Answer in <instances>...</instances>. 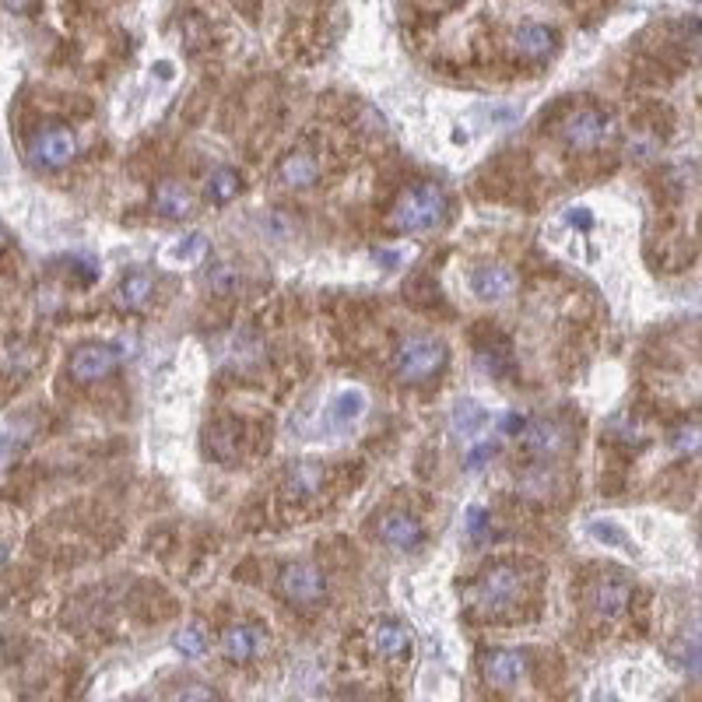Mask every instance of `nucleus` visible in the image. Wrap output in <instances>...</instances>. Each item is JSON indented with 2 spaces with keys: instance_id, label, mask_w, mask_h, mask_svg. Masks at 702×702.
Returning a JSON list of instances; mask_svg holds the SVG:
<instances>
[{
  "instance_id": "f257e3e1",
  "label": "nucleus",
  "mask_w": 702,
  "mask_h": 702,
  "mask_svg": "<svg viewBox=\"0 0 702 702\" xmlns=\"http://www.w3.org/2000/svg\"><path fill=\"white\" fill-rule=\"evenodd\" d=\"M467 611L478 618H506L523 601V569L513 562H492L464 590Z\"/></svg>"
},
{
  "instance_id": "f03ea898",
  "label": "nucleus",
  "mask_w": 702,
  "mask_h": 702,
  "mask_svg": "<svg viewBox=\"0 0 702 702\" xmlns=\"http://www.w3.org/2000/svg\"><path fill=\"white\" fill-rule=\"evenodd\" d=\"M446 218V194L436 183H418V187L404 190L397 204L387 215L390 232H429L443 225Z\"/></svg>"
},
{
  "instance_id": "7ed1b4c3",
  "label": "nucleus",
  "mask_w": 702,
  "mask_h": 702,
  "mask_svg": "<svg viewBox=\"0 0 702 702\" xmlns=\"http://www.w3.org/2000/svg\"><path fill=\"white\" fill-rule=\"evenodd\" d=\"M450 362V351L439 337H408L401 348L394 351V380L401 383H425L432 376L443 373V366Z\"/></svg>"
},
{
  "instance_id": "20e7f679",
  "label": "nucleus",
  "mask_w": 702,
  "mask_h": 702,
  "mask_svg": "<svg viewBox=\"0 0 702 702\" xmlns=\"http://www.w3.org/2000/svg\"><path fill=\"white\" fill-rule=\"evenodd\" d=\"M278 594L285 597L292 608H320L327 601V576L313 562H288L278 573Z\"/></svg>"
},
{
  "instance_id": "39448f33",
  "label": "nucleus",
  "mask_w": 702,
  "mask_h": 702,
  "mask_svg": "<svg viewBox=\"0 0 702 702\" xmlns=\"http://www.w3.org/2000/svg\"><path fill=\"white\" fill-rule=\"evenodd\" d=\"M559 134L569 151H590L611 137V116H604L601 109H594V106H580L576 113H569L566 120H562Z\"/></svg>"
},
{
  "instance_id": "423d86ee",
  "label": "nucleus",
  "mask_w": 702,
  "mask_h": 702,
  "mask_svg": "<svg viewBox=\"0 0 702 702\" xmlns=\"http://www.w3.org/2000/svg\"><path fill=\"white\" fill-rule=\"evenodd\" d=\"M78 151L74 144V134L67 127H43L29 137V158L43 169H60L67 165Z\"/></svg>"
},
{
  "instance_id": "0eeeda50",
  "label": "nucleus",
  "mask_w": 702,
  "mask_h": 702,
  "mask_svg": "<svg viewBox=\"0 0 702 702\" xmlns=\"http://www.w3.org/2000/svg\"><path fill=\"white\" fill-rule=\"evenodd\" d=\"M376 538L394 552H415L425 545V523L411 513H383L376 523Z\"/></svg>"
},
{
  "instance_id": "6e6552de",
  "label": "nucleus",
  "mask_w": 702,
  "mask_h": 702,
  "mask_svg": "<svg viewBox=\"0 0 702 702\" xmlns=\"http://www.w3.org/2000/svg\"><path fill=\"white\" fill-rule=\"evenodd\" d=\"M527 674V657L520 650H509V646H495V650L481 653V678L492 688H513Z\"/></svg>"
},
{
  "instance_id": "1a4fd4ad",
  "label": "nucleus",
  "mask_w": 702,
  "mask_h": 702,
  "mask_svg": "<svg viewBox=\"0 0 702 702\" xmlns=\"http://www.w3.org/2000/svg\"><path fill=\"white\" fill-rule=\"evenodd\" d=\"M411 646H415V636L404 622L397 618H383L369 629V650L383 660H408L411 657Z\"/></svg>"
},
{
  "instance_id": "9d476101",
  "label": "nucleus",
  "mask_w": 702,
  "mask_h": 702,
  "mask_svg": "<svg viewBox=\"0 0 702 702\" xmlns=\"http://www.w3.org/2000/svg\"><path fill=\"white\" fill-rule=\"evenodd\" d=\"M267 646V632L260 625L236 622L222 632V657L232 664H250L253 657H260Z\"/></svg>"
},
{
  "instance_id": "9b49d317",
  "label": "nucleus",
  "mask_w": 702,
  "mask_h": 702,
  "mask_svg": "<svg viewBox=\"0 0 702 702\" xmlns=\"http://www.w3.org/2000/svg\"><path fill=\"white\" fill-rule=\"evenodd\" d=\"M116 362H120V355H116L109 344H85V348L74 351L71 380H78V383H99V380H106V376L113 373Z\"/></svg>"
},
{
  "instance_id": "f8f14e48",
  "label": "nucleus",
  "mask_w": 702,
  "mask_h": 702,
  "mask_svg": "<svg viewBox=\"0 0 702 702\" xmlns=\"http://www.w3.org/2000/svg\"><path fill=\"white\" fill-rule=\"evenodd\" d=\"M555 46H559V32L548 29V25L527 22V25H520V29L513 32L516 57L527 60V64H541V60H548L555 53Z\"/></svg>"
},
{
  "instance_id": "ddd939ff",
  "label": "nucleus",
  "mask_w": 702,
  "mask_h": 702,
  "mask_svg": "<svg viewBox=\"0 0 702 702\" xmlns=\"http://www.w3.org/2000/svg\"><path fill=\"white\" fill-rule=\"evenodd\" d=\"M632 601V587L622 576H597L594 587H590V608L601 618H618L625 615Z\"/></svg>"
},
{
  "instance_id": "4468645a",
  "label": "nucleus",
  "mask_w": 702,
  "mask_h": 702,
  "mask_svg": "<svg viewBox=\"0 0 702 702\" xmlns=\"http://www.w3.org/2000/svg\"><path fill=\"white\" fill-rule=\"evenodd\" d=\"M208 453L218 460V464L232 467L239 460V450H243V425L236 418H215L208 425Z\"/></svg>"
},
{
  "instance_id": "2eb2a0df",
  "label": "nucleus",
  "mask_w": 702,
  "mask_h": 702,
  "mask_svg": "<svg viewBox=\"0 0 702 702\" xmlns=\"http://www.w3.org/2000/svg\"><path fill=\"white\" fill-rule=\"evenodd\" d=\"M566 446V429L552 418H534L523 429V450L531 457H555Z\"/></svg>"
},
{
  "instance_id": "dca6fc26",
  "label": "nucleus",
  "mask_w": 702,
  "mask_h": 702,
  "mask_svg": "<svg viewBox=\"0 0 702 702\" xmlns=\"http://www.w3.org/2000/svg\"><path fill=\"white\" fill-rule=\"evenodd\" d=\"M513 271L509 267H499V264H488V267H478L471 274V292L485 302H502L506 295H513Z\"/></svg>"
},
{
  "instance_id": "f3484780",
  "label": "nucleus",
  "mask_w": 702,
  "mask_h": 702,
  "mask_svg": "<svg viewBox=\"0 0 702 702\" xmlns=\"http://www.w3.org/2000/svg\"><path fill=\"white\" fill-rule=\"evenodd\" d=\"M316 176H320V162H316V155H309V151H292V155L278 165V183H281V187L306 190V187H313V183H316Z\"/></svg>"
},
{
  "instance_id": "a211bd4d",
  "label": "nucleus",
  "mask_w": 702,
  "mask_h": 702,
  "mask_svg": "<svg viewBox=\"0 0 702 702\" xmlns=\"http://www.w3.org/2000/svg\"><path fill=\"white\" fill-rule=\"evenodd\" d=\"M151 295H155V278L148 271H130L116 285V306L127 309V313H141V309H148Z\"/></svg>"
},
{
  "instance_id": "6ab92c4d",
  "label": "nucleus",
  "mask_w": 702,
  "mask_h": 702,
  "mask_svg": "<svg viewBox=\"0 0 702 702\" xmlns=\"http://www.w3.org/2000/svg\"><path fill=\"white\" fill-rule=\"evenodd\" d=\"M366 408H369L366 394H362L359 387H351V390H341V394L330 401L327 418H330V425H334V429H351V425L366 415Z\"/></svg>"
},
{
  "instance_id": "aec40b11",
  "label": "nucleus",
  "mask_w": 702,
  "mask_h": 702,
  "mask_svg": "<svg viewBox=\"0 0 702 702\" xmlns=\"http://www.w3.org/2000/svg\"><path fill=\"white\" fill-rule=\"evenodd\" d=\"M323 467L320 464H295L292 471H288V478H285V495L288 499H313L316 492L323 488Z\"/></svg>"
},
{
  "instance_id": "412c9836",
  "label": "nucleus",
  "mask_w": 702,
  "mask_h": 702,
  "mask_svg": "<svg viewBox=\"0 0 702 702\" xmlns=\"http://www.w3.org/2000/svg\"><path fill=\"white\" fill-rule=\"evenodd\" d=\"M243 190V180H239V172L236 169H215L208 176V183H204V197H208L215 208H222V204H229L232 197Z\"/></svg>"
},
{
  "instance_id": "4be33fe9",
  "label": "nucleus",
  "mask_w": 702,
  "mask_h": 702,
  "mask_svg": "<svg viewBox=\"0 0 702 702\" xmlns=\"http://www.w3.org/2000/svg\"><path fill=\"white\" fill-rule=\"evenodd\" d=\"M190 208H194V201H190V194L180 187V183H162V187L155 190V211L165 218H187Z\"/></svg>"
},
{
  "instance_id": "5701e85b",
  "label": "nucleus",
  "mask_w": 702,
  "mask_h": 702,
  "mask_svg": "<svg viewBox=\"0 0 702 702\" xmlns=\"http://www.w3.org/2000/svg\"><path fill=\"white\" fill-rule=\"evenodd\" d=\"M450 422H453V432H457V436L474 439V436H478V432L488 425V411L481 408L478 401H457V408H453Z\"/></svg>"
},
{
  "instance_id": "b1692460",
  "label": "nucleus",
  "mask_w": 702,
  "mask_h": 702,
  "mask_svg": "<svg viewBox=\"0 0 702 702\" xmlns=\"http://www.w3.org/2000/svg\"><path fill=\"white\" fill-rule=\"evenodd\" d=\"M478 369L488 373L492 380H502V376H513V359H509V348H478Z\"/></svg>"
},
{
  "instance_id": "393cba45",
  "label": "nucleus",
  "mask_w": 702,
  "mask_h": 702,
  "mask_svg": "<svg viewBox=\"0 0 702 702\" xmlns=\"http://www.w3.org/2000/svg\"><path fill=\"white\" fill-rule=\"evenodd\" d=\"M552 485H555V471L548 464H534V467H527V471L520 474V492L523 495H548L552 492Z\"/></svg>"
},
{
  "instance_id": "a878e982",
  "label": "nucleus",
  "mask_w": 702,
  "mask_h": 702,
  "mask_svg": "<svg viewBox=\"0 0 702 702\" xmlns=\"http://www.w3.org/2000/svg\"><path fill=\"white\" fill-rule=\"evenodd\" d=\"M590 538L601 541V545H611V548H622V552H632V538L611 520H590Z\"/></svg>"
},
{
  "instance_id": "bb28decb",
  "label": "nucleus",
  "mask_w": 702,
  "mask_h": 702,
  "mask_svg": "<svg viewBox=\"0 0 702 702\" xmlns=\"http://www.w3.org/2000/svg\"><path fill=\"white\" fill-rule=\"evenodd\" d=\"M671 657L688 674H702V636H685L678 646H671Z\"/></svg>"
},
{
  "instance_id": "cd10ccee",
  "label": "nucleus",
  "mask_w": 702,
  "mask_h": 702,
  "mask_svg": "<svg viewBox=\"0 0 702 702\" xmlns=\"http://www.w3.org/2000/svg\"><path fill=\"white\" fill-rule=\"evenodd\" d=\"M204 285L211 288L215 295H232L239 288V274L232 271L229 264H222V260H215V264L204 271Z\"/></svg>"
},
{
  "instance_id": "c85d7f7f",
  "label": "nucleus",
  "mask_w": 702,
  "mask_h": 702,
  "mask_svg": "<svg viewBox=\"0 0 702 702\" xmlns=\"http://www.w3.org/2000/svg\"><path fill=\"white\" fill-rule=\"evenodd\" d=\"M667 443L678 457H695V453H702V429L699 425H678Z\"/></svg>"
},
{
  "instance_id": "c756f323",
  "label": "nucleus",
  "mask_w": 702,
  "mask_h": 702,
  "mask_svg": "<svg viewBox=\"0 0 702 702\" xmlns=\"http://www.w3.org/2000/svg\"><path fill=\"white\" fill-rule=\"evenodd\" d=\"M608 432L618 439V443H625V446H643L646 443L643 429H639V422L632 415H615L608 422Z\"/></svg>"
},
{
  "instance_id": "7c9ffc66",
  "label": "nucleus",
  "mask_w": 702,
  "mask_h": 702,
  "mask_svg": "<svg viewBox=\"0 0 702 702\" xmlns=\"http://www.w3.org/2000/svg\"><path fill=\"white\" fill-rule=\"evenodd\" d=\"M488 531H492V516H488V509L485 506L467 509V534H471L474 541H485Z\"/></svg>"
},
{
  "instance_id": "2f4dec72",
  "label": "nucleus",
  "mask_w": 702,
  "mask_h": 702,
  "mask_svg": "<svg viewBox=\"0 0 702 702\" xmlns=\"http://www.w3.org/2000/svg\"><path fill=\"white\" fill-rule=\"evenodd\" d=\"M176 650H183V657H197L204 650V629L201 625H187V629L176 636Z\"/></svg>"
},
{
  "instance_id": "473e14b6",
  "label": "nucleus",
  "mask_w": 702,
  "mask_h": 702,
  "mask_svg": "<svg viewBox=\"0 0 702 702\" xmlns=\"http://www.w3.org/2000/svg\"><path fill=\"white\" fill-rule=\"evenodd\" d=\"M495 453H499V443H495V439H485V443H478V446H474L471 453H467L464 467H467V471H471V474H478L481 467H485L488 460L495 457Z\"/></svg>"
},
{
  "instance_id": "72a5a7b5",
  "label": "nucleus",
  "mask_w": 702,
  "mask_h": 702,
  "mask_svg": "<svg viewBox=\"0 0 702 702\" xmlns=\"http://www.w3.org/2000/svg\"><path fill=\"white\" fill-rule=\"evenodd\" d=\"M527 422H531V418L516 415V411H506V415L499 418V429L506 432V436H523V429H527Z\"/></svg>"
},
{
  "instance_id": "f704fd0d",
  "label": "nucleus",
  "mask_w": 702,
  "mask_h": 702,
  "mask_svg": "<svg viewBox=\"0 0 702 702\" xmlns=\"http://www.w3.org/2000/svg\"><path fill=\"white\" fill-rule=\"evenodd\" d=\"M201 250H204V236H201V232H194V236H187V243H180L176 250H172V257L190 260V257H197Z\"/></svg>"
},
{
  "instance_id": "c9c22d12",
  "label": "nucleus",
  "mask_w": 702,
  "mask_h": 702,
  "mask_svg": "<svg viewBox=\"0 0 702 702\" xmlns=\"http://www.w3.org/2000/svg\"><path fill=\"white\" fill-rule=\"evenodd\" d=\"M566 222L573 225V229H580V232H590V229H594V215H590L587 208H573V211L566 215Z\"/></svg>"
},
{
  "instance_id": "e433bc0d",
  "label": "nucleus",
  "mask_w": 702,
  "mask_h": 702,
  "mask_svg": "<svg viewBox=\"0 0 702 702\" xmlns=\"http://www.w3.org/2000/svg\"><path fill=\"white\" fill-rule=\"evenodd\" d=\"M36 4L39 0H4V11H8V15H32Z\"/></svg>"
},
{
  "instance_id": "4c0bfd02",
  "label": "nucleus",
  "mask_w": 702,
  "mask_h": 702,
  "mask_svg": "<svg viewBox=\"0 0 702 702\" xmlns=\"http://www.w3.org/2000/svg\"><path fill=\"white\" fill-rule=\"evenodd\" d=\"M376 260H383V264H397V260H401V253H390V250H380V253H376Z\"/></svg>"
},
{
  "instance_id": "58836bf2",
  "label": "nucleus",
  "mask_w": 702,
  "mask_h": 702,
  "mask_svg": "<svg viewBox=\"0 0 702 702\" xmlns=\"http://www.w3.org/2000/svg\"><path fill=\"white\" fill-rule=\"evenodd\" d=\"M688 4H702V0H688Z\"/></svg>"
}]
</instances>
